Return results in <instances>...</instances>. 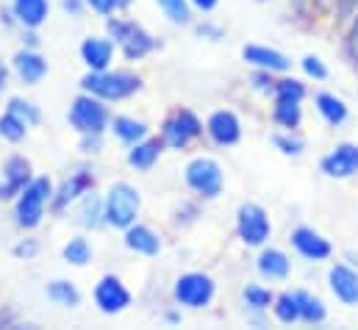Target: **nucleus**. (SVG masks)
Masks as SVG:
<instances>
[{"label": "nucleus", "mask_w": 358, "mask_h": 330, "mask_svg": "<svg viewBox=\"0 0 358 330\" xmlns=\"http://www.w3.org/2000/svg\"><path fill=\"white\" fill-rule=\"evenodd\" d=\"M200 134V122H197V117L192 114V111H178L167 125H164V142L170 145V148H186L194 136Z\"/></svg>", "instance_id": "nucleus-9"}, {"label": "nucleus", "mask_w": 358, "mask_h": 330, "mask_svg": "<svg viewBox=\"0 0 358 330\" xmlns=\"http://www.w3.org/2000/svg\"><path fill=\"white\" fill-rule=\"evenodd\" d=\"M14 70L25 83H36L42 81V76L48 73V62L42 56H36V53H20L14 59Z\"/></svg>", "instance_id": "nucleus-17"}, {"label": "nucleus", "mask_w": 358, "mask_h": 330, "mask_svg": "<svg viewBox=\"0 0 358 330\" xmlns=\"http://www.w3.org/2000/svg\"><path fill=\"white\" fill-rule=\"evenodd\" d=\"M192 3H194L197 8H203V11H211V8H214L220 0H192Z\"/></svg>", "instance_id": "nucleus-41"}, {"label": "nucleus", "mask_w": 358, "mask_h": 330, "mask_svg": "<svg viewBox=\"0 0 358 330\" xmlns=\"http://www.w3.org/2000/svg\"><path fill=\"white\" fill-rule=\"evenodd\" d=\"M275 317H278L280 322H286V325L297 322V320H300V303H297V294H283V297L278 300V306H275Z\"/></svg>", "instance_id": "nucleus-28"}, {"label": "nucleus", "mask_w": 358, "mask_h": 330, "mask_svg": "<svg viewBox=\"0 0 358 330\" xmlns=\"http://www.w3.org/2000/svg\"><path fill=\"white\" fill-rule=\"evenodd\" d=\"M159 6L167 11V17H170L173 22H189L186 0H159Z\"/></svg>", "instance_id": "nucleus-34"}, {"label": "nucleus", "mask_w": 358, "mask_h": 330, "mask_svg": "<svg viewBox=\"0 0 358 330\" xmlns=\"http://www.w3.org/2000/svg\"><path fill=\"white\" fill-rule=\"evenodd\" d=\"M350 50H353V56L358 59V25L353 28V36H350Z\"/></svg>", "instance_id": "nucleus-42"}, {"label": "nucleus", "mask_w": 358, "mask_h": 330, "mask_svg": "<svg viewBox=\"0 0 358 330\" xmlns=\"http://www.w3.org/2000/svg\"><path fill=\"white\" fill-rule=\"evenodd\" d=\"M159 150H162L159 142H142V145H136V148L131 150L128 162H131V166H136V169H150L153 162L159 159Z\"/></svg>", "instance_id": "nucleus-23"}, {"label": "nucleus", "mask_w": 358, "mask_h": 330, "mask_svg": "<svg viewBox=\"0 0 358 330\" xmlns=\"http://www.w3.org/2000/svg\"><path fill=\"white\" fill-rule=\"evenodd\" d=\"M139 214V194L134 186L128 183H117L108 189V197H106V222L114 225V228H131L134 220Z\"/></svg>", "instance_id": "nucleus-1"}, {"label": "nucleus", "mask_w": 358, "mask_h": 330, "mask_svg": "<svg viewBox=\"0 0 358 330\" xmlns=\"http://www.w3.org/2000/svg\"><path fill=\"white\" fill-rule=\"evenodd\" d=\"M245 62L262 67V70H269V73H283L289 70V59L278 50H269V48H259V45H250L245 48Z\"/></svg>", "instance_id": "nucleus-15"}, {"label": "nucleus", "mask_w": 358, "mask_h": 330, "mask_svg": "<svg viewBox=\"0 0 358 330\" xmlns=\"http://www.w3.org/2000/svg\"><path fill=\"white\" fill-rule=\"evenodd\" d=\"M6 83V67H3V62H0V86Z\"/></svg>", "instance_id": "nucleus-46"}, {"label": "nucleus", "mask_w": 358, "mask_h": 330, "mask_svg": "<svg viewBox=\"0 0 358 330\" xmlns=\"http://www.w3.org/2000/svg\"><path fill=\"white\" fill-rule=\"evenodd\" d=\"M297 303H300V320L306 322H322L325 320V306L322 300L306 294V292H297Z\"/></svg>", "instance_id": "nucleus-24"}, {"label": "nucleus", "mask_w": 358, "mask_h": 330, "mask_svg": "<svg viewBox=\"0 0 358 330\" xmlns=\"http://www.w3.org/2000/svg\"><path fill=\"white\" fill-rule=\"evenodd\" d=\"M292 245L297 248V252L303 258H308V261H325L331 255V245L320 234H314L311 228H297L292 234Z\"/></svg>", "instance_id": "nucleus-13"}, {"label": "nucleus", "mask_w": 358, "mask_h": 330, "mask_svg": "<svg viewBox=\"0 0 358 330\" xmlns=\"http://www.w3.org/2000/svg\"><path fill=\"white\" fill-rule=\"evenodd\" d=\"M81 53H84V62L94 73H103L108 67V62H111V42L108 39H87Z\"/></svg>", "instance_id": "nucleus-18"}, {"label": "nucleus", "mask_w": 358, "mask_h": 330, "mask_svg": "<svg viewBox=\"0 0 358 330\" xmlns=\"http://www.w3.org/2000/svg\"><path fill=\"white\" fill-rule=\"evenodd\" d=\"M106 117H108L106 108L92 97H78L70 111V120L81 134H100L106 125Z\"/></svg>", "instance_id": "nucleus-8"}, {"label": "nucleus", "mask_w": 358, "mask_h": 330, "mask_svg": "<svg viewBox=\"0 0 358 330\" xmlns=\"http://www.w3.org/2000/svg\"><path fill=\"white\" fill-rule=\"evenodd\" d=\"M125 245H128L131 250H136V252H142V255H156V252L162 250L159 236H156L150 228H142V225L128 228V234H125Z\"/></svg>", "instance_id": "nucleus-19"}, {"label": "nucleus", "mask_w": 358, "mask_h": 330, "mask_svg": "<svg viewBox=\"0 0 358 330\" xmlns=\"http://www.w3.org/2000/svg\"><path fill=\"white\" fill-rule=\"evenodd\" d=\"M208 134L217 145H236L239 136H242V128H239V120L236 114L231 111H217L211 120H208Z\"/></svg>", "instance_id": "nucleus-14"}, {"label": "nucleus", "mask_w": 358, "mask_h": 330, "mask_svg": "<svg viewBox=\"0 0 358 330\" xmlns=\"http://www.w3.org/2000/svg\"><path fill=\"white\" fill-rule=\"evenodd\" d=\"M245 300L253 308H267L269 303H272V294H269L267 289H262V286H248L245 289Z\"/></svg>", "instance_id": "nucleus-35"}, {"label": "nucleus", "mask_w": 358, "mask_h": 330, "mask_svg": "<svg viewBox=\"0 0 358 330\" xmlns=\"http://www.w3.org/2000/svg\"><path fill=\"white\" fill-rule=\"evenodd\" d=\"M186 183L203 197H217L222 189V169L211 159H194L186 166Z\"/></svg>", "instance_id": "nucleus-4"}, {"label": "nucleus", "mask_w": 358, "mask_h": 330, "mask_svg": "<svg viewBox=\"0 0 358 330\" xmlns=\"http://www.w3.org/2000/svg\"><path fill=\"white\" fill-rule=\"evenodd\" d=\"M259 269L267 278H286L289 275V258L280 250H264L259 258Z\"/></svg>", "instance_id": "nucleus-21"}, {"label": "nucleus", "mask_w": 358, "mask_h": 330, "mask_svg": "<svg viewBox=\"0 0 358 330\" xmlns=\"http://www.w3.org/2000/svg\"><path fill=\"white\" fill-rule=\"evenodd\" d=\"M48 294H50V297H53V300H56L59 306H67V308L78 306V300H81L78 289H76L73 283H67V280H56V283H50Z\"/></svg>", "instance_id": "nucleus-27"}, {"label": "nucleus", "mask_w": 358, "mask_h": 330, "mask_svg": "<svg viewBox=\"0 0 358 330\" xmlns=\"http://www.w3.org/2000/svg\"><path fill=\"white\" fill-rule=\"evenodd\" d=\"M108 31H111V36L122 45V50H125L128 59H142V56L150 53V48H153V39H150L142 28H136L134 22L111 20V22H108Z\"/></svg>", "instance_id": "nucleus-6"}, {"label": "nucleus", "mask_w": 358, "mask_h": 330, "mask_svg": "<svg viewBox=\"0 0 358 330\" xmlns=\"http://www.w3.org/2000/svg\"><path fill=\"white\" fill-rule=\"evenodd\" d=\"M8 111H11L14 117H20L25 125H36V122H39V111H36L31 103H22V100H11Z\"/></svg>", "instance_id": "nucleus-33"}, {"label": "nucleus", "mask_w": 358, "mask_h": 330, "mask_svg": "<svg viewBox=\"0 0 358 330\" xmlns=\"http://www.w3.org/2000/svg\"><path fill=\"white\" fill-rule=\"evenodd\" d=\"M0 136H6V139H11V142H20V139L25 136V122L8 111V114L0 120Z\"/></svg>", "instance_id": "nucleus-31"}, {"label": "nucleus", "mask_w": 358, "mask_h": 330, "mask_svg": "<svg viewBox=\"0 0 358 330\" xmlns=\"http://www.w3.org/2000/svg\"><path fill=\"white\" fill-rule=\"evenodd\" d=\"M275 145H278L283 153H289V156H297V153L303 150V142H297V139H289V136H275Z\"/></svg>", "instance_id": "nucleus-38"}, {"label": "nucleus", "mask_w": 358, "mask_h": 330, "mask_svg": "<svg viewBox=\"0 0 358 330\" xmlns=\"http://www.w3.org/2000/svg\"><path fill=\"white\" fill-rule=\"evenodd\" d=\"M64 8L73 11V14H78V0H64Z\"/></svg>", "instance_id": "nucleus-44"}, {"label": "nucleus", "mask_w": 358, "mask_h": 330, "mask_svg": "<svg viewBox=\"0 0 358 330\" xmlns=\"http://www.w3.org/2000/svg\"><path fill=\"white\" fill-rule=\"evenodd\" d=\"M269 231H272V228H269V220L262 206L245 203V206L239 208V236H242L248 245H264Z\"/></svg>", "instance_id": "nucleus-7"}, {"label": "nucleus", "mask_w": 358, "mask_h": 330, "mask_svg": "<svg viewBox=\"0 0 358 330\" xmlns=\"http://www.w3.org/2000/svg\"><path fill=\"white\" fill-rule=\"evenodd\" d=\"M64 258H67L70 264H76V266H84L92 258V250H90V245H87V239H73V242L64 248Z\"/></svg>", "instance_id": "nucleus-30"}, {"label": "nucleus", "mask_w": 358, "mask_h": 330, "mask_svg": "<svg viewBox=\"0 0 358 330\" xmlns=\"http://www.w3.org/2000/svg\"><path fill=\"white\" fill-rule=\"evenodd\" d=\"M303 70H306L308 76L320 78V81H322V78H328V70H325V64H322L317 56H306V59H303Z\"/></svg>", "instance_id": "nucleus-37"}, {"label": "nucleus", "mask_w": 358, "mask_h": 330, "mask_svg": "<svg viewBox=\"0 0 358 330\" xmlns=\"http://www.w3.org/2000/svg\"><path fill=\"white\" fill-rule=\"evenodd\" d=\"M275 122H280L283 128H297L300 125V103L297 100H278Z\"/></svg>", "instance_id": "nucleus-25"}, {"label": "nucleus", "mask_w": 358, "mask_h": 330, "mask_svg": "<svg viewBox=\"0 0 358 330\" xmlns=\"http://www.w3.org/2000/svg\"><path fill=\"white\" fill-rule=\"evenodd\" d=\"M90 186V175H76L73 180H67L64 186H62V192H59V200H56V206L62 208V206H67L73 197H78L84 189Z\"/></svg>", "instance_id": "nucleus-29"}, {"label": "nucleus", "mask_w": 358, "mask_h": 330, "mask_svg": "<svg viewBox=\"0 0 358 330\" xmlns=\"http://www.w3.org/2000/svg\"><path fill=\"white\" fill-rule=\"evenodd\" d=\"M92 8H97L100 14H108L111 8H114V0H90Z\"/></svg>", "instance_id": "nucleus-39"}, {"label": "nucleus", "mask_w": 358, "mask_h": 330, "mask_svg": "<svg viewBox=\"0 0 358 330\" xmlns=\"http://www.w3.org/2000/svg\"><path fill=\"white\" fill-rule=\"evenodd\" d=\"M28 186V164L22 159H11L6 164V186H0V197H11Z\"/></svg>", "instance_id": "nucleus-20"}, {"label": "nucleus", "mask_w": 358, "mask_h": 330, "mask_svg": "<svg viewBox=\"0 0 358 330\" xmlns=\"http://www.w3.org/2000/svg\"><path fill=\"white\" fill-rule=\"evenodd\" d=\"M131 0H114V8H125Z\"/></svg>", "instance_id": "nucleus-45"}, {"label": "nucleus", "mask_w": 358, "mask_h": 330, "mask_svg": "<svg viewBox=\"0 0 358 330\" xmlns=\"http://www.w3.org/2000/svg\"><path fill=\"white\" fill-rule=\"evenodd\" d=\"M328 280H331L334 294H336L345 306H358V275L350 266L336 264V266L328 272Z\"/></svg>", "instance_id": "nucleus-12"}, {"label": "nucleus", "mask_w": 358, "mask_h": 330, "mask_svg": "<svg viewBox=\"0 0 358 330\" xmlns=\"http://www.w3.org/2000/svg\"><path fill=\"white\" fill-rule=\"evenodd\" d=\"M139 83L142 81L131 73H92L84 81V89L97 97H106V100H122V97L134 94L139 89Z\"/></svg>", "instance_id": "nucleus-2"}, {"label": "nucleus", "mask_w": 358, "mask_h": 330, "mask_svg": "<svg viewBox=\"0 0 358 330\" xmlns=\"http://www.w3.org/2000/svg\"><path fill=\"white\" fill-rule=\"evenodd\" d=\"M303 94H306V86L300 81H280L275 83V97L278 100H303Z\"/></svg>", "instance_id": "nucleus-32"}, {"label": "nucleus", "mask_w": 358, "mask_h": 330, "mask_svg": "<svg viewBox=\"0 0 358 330\" xmlns=\"http://www.w3.org/2000/svg\"><path fill=\"white\" fill-rule=\"evenodd\" d=\"M356 8H358V0H342V3H339V11H342V14H353Z\"/></svg>", "instance_id": "nucleus-40"}, {"label": "nucleus", "mask_w": 358, "mask_h": 330, "mask_svg": "<svg viewBox=\"0 0 358 330\" xmlns=\"http://www.w3.org/2000/svg\"><path fill=\"white\" fill-rule=\"evenodd\" d=\"M81 222H84V225H90V228H94V225L100 222V203H97V197H94V194H90V197L84 200Z\"/></svg>", "instance_id": "nucleus-36"}, {"label": "nucleus", "mask_w": 358, "mask_h": 330, "mask_svg": "<svg viewBox=\"0 0 358 330\" xmlns=\"http://www.w3.org/2000/svg\"><path fill=\"white\" fill-rule=\"evenodd\" d=\"M322 172L331 178H350L358 172V148L356 145H339L331 156L322 159Z\"/></svg>", "instance_id": "nucleus-11"}, {"label": "nucleus", "mask_w": 358, "mask_h": 330, "mask_svg": "<svg viewBox=\"0 0 358 330\" xmlns=\"http://www.w3.org/2000/svg\"><path fill=\"white\" fill-rule=\"evenodd\" d=\"M94 300H97L103 314H117V311L128 308L131 294H128V289L117 278H103L97 283V289H94Z\"/></svg>", "instance_id": "nucleus-10"}, {"label": "nucleus", "mask_w": 358, "mask_h": 330, "mask_svg": "<svg viewBox=\"0 0 358 330\" xmlns=\"http://www.w3.org/2000/svg\"><path fill=\"white\" fill-rule=\"evenodd\" d=\"M176 297H178L180 306H192V308H203L211 303L214 297V283L208 275H200V272H192V275H183L176 286Z\"/></svg>", "instance_id": "nucleus-5"}, {"label": "nucleus", "mask_w": 358, "mask_h": 330, "mask_svg": "<svg viewBox=\"0 0 358 330\" xmlns=\"http://www.w3.org/2000/svg\"><path fill=\"white\" fill-rule=\"evenodd\" d=\"M48 197H50V180H48V178L31 180V183L20 192V200H17V222H20L22 228L39 225V220H42V206H45Z\"/></svg>", "instance_id": "nucleus-3"}, {"label": "nucleus", "mask_w": 358, "mask_h": 330, "mask_svg": "<svg viewBox=\"0 0 358 330\" xmlns=\"http://www.w3.org/2000/svg\"><path fill=\"white\" fill-rule=\"evenodd\" d=\"M114 134H117L122 142H139V139L148 134V128H145L142 122H136V120L117 117V120H114Z\"/></svg>", "instance_id": "nucleus-26"}, {"label": "nucleus", "mask_w": 358, "mask_h": 330, "mask_svg": "<svg viewBox=\"0 0 358 330\" xmlns=\"http://www.w3.org/2000/svg\"><path fill=\"white\" fill-rule=\"evenodd\" d=\"M317 108H320V114H322L331 125H342V122L348 120V106H345L339 97H334V94H320V97H317Z\"/></svg>", "instance_id": "nucleus-22"}, {"label": "nucleus", "mask_w": 358, "mask_h": 330, "mask_svg": "<svg viewBox=\"0 0 358 330\" xmlns=\"http://www.w3.org/2000/svg\"><path fill=\"white\" fill-rule=\"evenodd\" d=\"M48 0H14V14L25 28H39L48 20Z\"/></svg>", "instance_id": "nucleus-16"}, {"label": "nucleus", "mask_w": 358, "mask_h": 330, "mask_svg": "<svg viewBox=\"0 0 358 330\" xmlns=\"http://www.w3.org/2000/svg\"><path fill=\"white\" fill-rule=\"evenodd\" d=\"M34 245H20V248H17V255H34Z\"/></svg>", "instance_id": "nucleus-43"}]
</instances>
